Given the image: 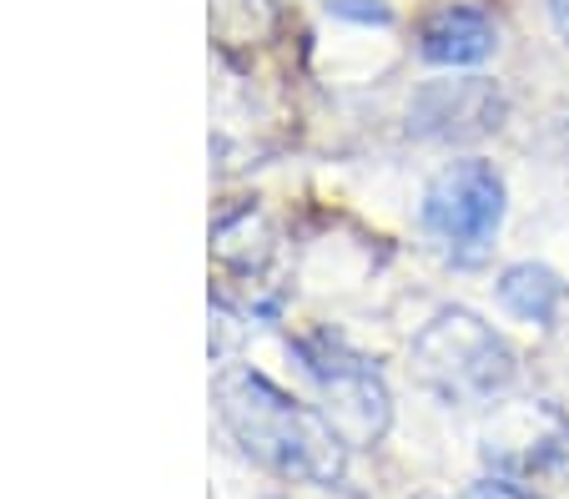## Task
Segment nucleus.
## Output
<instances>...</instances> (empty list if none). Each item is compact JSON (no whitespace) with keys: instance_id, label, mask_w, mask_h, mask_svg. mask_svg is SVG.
<instances>
[{"instance_id":"1","label":"nucleus","mask_w":569,"mask_h":499,"mask_svg":"<svg viewBox=\"0 0 569 499\" xmlns=\"http://www.w3.org/2000/svg\"><path fill=\"white\" fill-rule=\"evenodd\" d=\"M217 413H222L227 435L242 445L262 469L302 485H338L343 479V439L322 413L302 409L298 399L278 389L272 379L252 369H227L212 383Z\"/></svg>"},{"instance_id":"2","label":"nucleus","mask_w":569,"mask_h":499,"mask_svg":"<svg viewBox=\"0 0 569 499\" xmlns=\"http://www.w3.org/2000/svg\"><path fill=\"white\" fill-rule=\"evenodd\" d=\"M413 369L443 399L469 403V399H495V393H505L515 383V353L489 323H479L463 308H449L419 333Z\"/></svg>"},{"instance_id":"3","label":"nucleus","mask_w":569,"mask_h":499,"mask_svg":"<svg viewBox=\"0 0 569 499\" xmlns=\"http://www.w3.org/2000/svg\"><path fill=\"white\" fill-rule=\"evenodd\" d=\"M505 222V182L489 162H449L423 192V228L453 258H479Z\"/></svg>"},{"instance_id":"4","label":"nucleus","mask_w":569,"mask_h":499,"mask_svg":"<svg viewBox=\"0 0 569 499\" xmlns=\"http://www.w3.org/2000/svg\"><path fill=\"white\" fill-rule=\"evenodd\" d=\"M302 369L312 373L322 393V419L338 429L348 449H363V445H378L388 429V389L373 369H368L358 353L338 343H302Z\"/></svg>"},{"instance_id":"5","label":"nucleus","mask_w":569,"mask_h":499,"mask_svg":"<svg viewBox=\"0 0 569 499\" xmlns=\"http://www.w3.org/2000/svg\"><path fill=\"white\" fill-rule=\"evenodd\" d=\"M569 449V423L559 419L555 403H525V409H509L505 419L489 429V465L509 469V475H529V469L549 465Z\"/></svg>"},{"instance_id":"6","label":"nucleus","mask_w":569,"mask_h":499,"mask_svg":"<svg viewBox=\"0 0 569 499\" xmlns=\"http://www.w3.org/2000/svg\"><path fill=\"white\" fill-rule=\"evenodd\" d=\"M495 46H499V31L479 6H439L419 26V51L433 66H473L483 56H495Z\"/></svg>"},{"instance_id":"7","label":"nucleus","mask_w":569,"mask_h":499,"mask_svg":"<svg viewBox=\"0 0 569 499\" xmlns=\"http://www.w3.org/2000/svg\"><path fill=\"white\" fill-rule=\"evenodd\" d=\"M499 298L515 318H529V323H549L559 308V278L549 268H535V262H519V268L505 272L499 282Z\"/></svg>"},{"instance_id":"8","label":"nucleus","mask_w":569,"mask_h":499,"mask_svg":"<svg viewBox=\"0 0 569 499\" xmlns=\"http://www.w3.org/2000/svg\"><path fill=\"white\" fill-rule=\"evenodd\" d=\"M328 11L358 16V21H388V6H383V0H328Z\"/></svg>"},{"instance_id":"9","label":"nucleus","mask_w":569,"mask_h":499,"mask_svg":"<svg viewBox=\"0 0 569 499\" xmlns=\"http://www.w3.org/2000/svg\"><path fill=\"white\" fill-rule=\"evenodd\" d=\"M469 499H519V495H515V489H509V485H479Z\"/></svg>"},{"instance_id":"10","label":"nucleus","mask_w":569,"mask_h":499,"mask_svg":"<svg viewBox=\"0 0 569 499\" xmlns=\"http://www.w3.org/2000/svg\"><path fill=\"white\" fill-rule=\"evenodd\" d=\"M555 21H559V31L569 36V0H555Z\"/></svg>"}]
</instances>
